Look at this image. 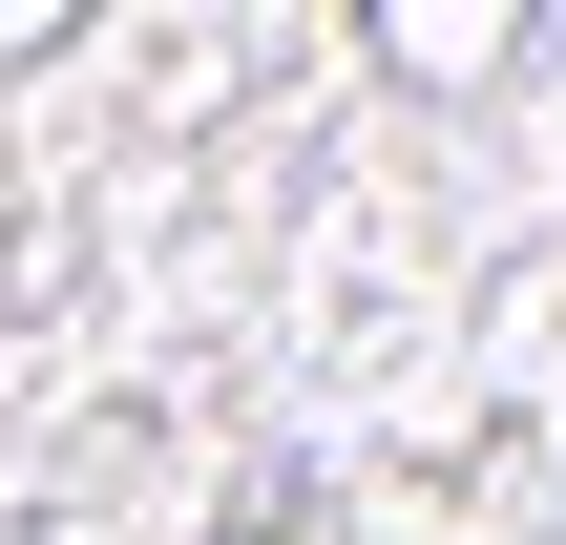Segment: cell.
Here are the masks:
<instances>
[]
</instances>
